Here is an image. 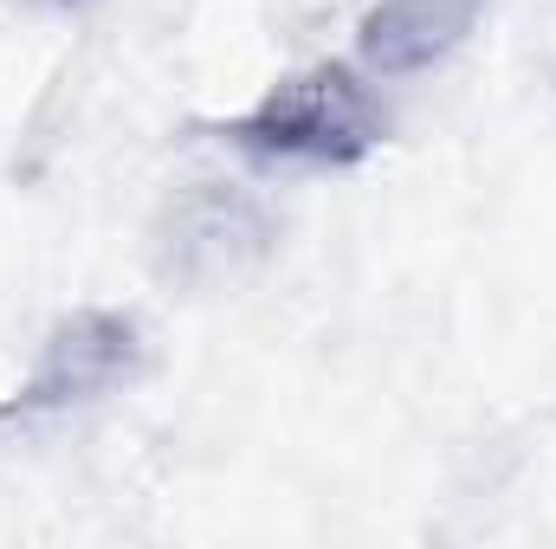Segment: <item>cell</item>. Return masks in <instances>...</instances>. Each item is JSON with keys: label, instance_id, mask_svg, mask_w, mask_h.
I'll use <instances>...</instances> for the list:
<instances>
[{"label": "cell", "instance_id": "277c9868", "mask_svg": "<svg viewBox=\"0 0 556 549\" xmlns=\"http://www.w3.org/2000/svg\"><path fill=\"white\" fill-rule=\"evenodd\" d=\"M479 13L485 0H376L356 26V52L382 78H415L446 65L472 39Z\"/></svg>", "mask_w": 556, "mask_h": 549}, {"label": "cell", "instance_id": "7a4b0ae2", "mask_svg": "<svg viewBox=\"0 0 556 549\" xmlns=\"http://www.w3.org/2000/svg\"><path fill=\"white\" fill-rule=\"evenodd\" d=\"M273 240L278 227L266 201H253L233 181H194L155 220V272L188 291H227L266 266Z\"/></svg>", "mask_w": 556, "mask_h": 549}, {"label": "cell", "instance_id": "6da1fadb", "mask_svg": "<svg viewBox=\"0 0 556 549\" xmlns=\"http://www.w3.org/2000/svg\"><path fill=\"white\" fill-rule=\"evenodd\" d=\"M220 137L253 149V155H273V162L350 168L382 142V111L356 85L350 65H311V72L278 78L273 91L253 111H240Z\"/></svg>", "mask_w": 556, "mask_h": 549}, {"label": "cell", "instance_id": "3957f363", "mask_svg": "<svg viewBox=\"0 0 556 549\" xmlns=\"http://www.w3.org/2000/svg\"><path fill=\"white\" fill-rule=\"evenodd\" d=\"M142 375V330L124 310H72L52 323L33 375L20 395L0 408V420H33V413H65L85 408L98 395H117Z\"/></svg>", "mask_w": 556, "mask_h": 549}]
</instances>
